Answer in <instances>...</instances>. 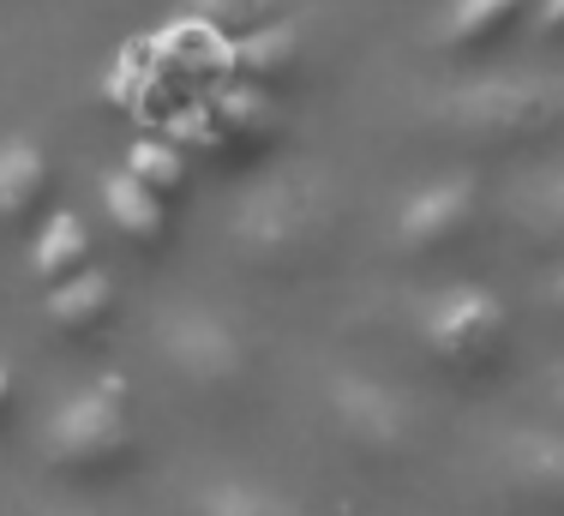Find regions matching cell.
I'll return each mask as SVG.
<instances>
[{"instance_id":"e0dca14e","label":"cell","mask_w":564,"mask_h":516,"mask_svg":"<svg viewBox=\"0 0 564 516\" xmlns=\"http://www.w3.org/2000/svg\"><path fill=\"white\" fill-rule=\"evenodd\" d=\"M127 174L144 186L151 198H163V205L174 211L186 193H193V157L181 151L174 139H144L127 151Z\"/></svg>"},{"instance_id":"8fae6325","label":"cell","mask_w":564,"mask_h":516,"mask_svg":"<svg viewBox=\"0 0 564 516\" xmlns=\"http://www.w3.org/2000/svg\"><path fill=\"white\" fill-rule=\"evenodd\" d=\"M301 66H306V49L289 24H271V31L247 36V43L223 49V73L235 90H259V97H282L289 85H301Z\"/></svg>"},{"instance_id":"8992f818","label":"cell","mask_w":564,"mask_h":516,"mask_svg":"<svg viewBox=\"0 0 564 516\" xmlns=\"http://www.w3.org/2000/svg\"><path fill=\"white\" fill-rule=\"evenodd\" d=\"M156 355H163L169 378L198 397H240L252 378V343L240 324H228L210 307H181L156 331Z\"/></svg>"},{"instance_id":"2e32d148","label":"cell","mask_w":564,"mask_h":516,"mask_svg":"<svg viewBox=\"0 0 564 516\" xmlns=\"http://www.w3.org/2000/svg\"><path fill=\"white\" fill-rule=\"evenodd\" d=\"M90 228L78 223L73 211H55L43 228H36V240H31V277L43 282V289H61V282H73V277H85L90 270Z\"/></svg>"},{"instance_id":"9c48e42d","label":"cell","mask_w":564,"mask_h":516,"mask_svg":"<svg viewBox=\"0 0 564 516\" xmlns=\"http://www.w3.org/2000/svg\"><path fill=\"white\" fill-rule=\"evenodd\" d=\"M499 498L529 516H564V432H517L499 444Z\"/></svg>"},{"instance_id":"30bf717a","label":"cell","mask_w":564,"mask_h":516,"mask_svg":"<svg viewBox=\"0 0 564 516\" xmlns=\"http://www.w3.org/2000/svg\"><path fill=\"white\" fill-rule=\"evenodd\" d=\"M522 19H529V0H451V12L433 31V49L445 61H487L522 31Z\"/></svg>"},{"instance_id":"44dd1931","label":"cell","mask_w":564,"mask_h":516,"mask_svg":"<svg viewBox=\"0 0 564 516\" xmlns=\"http://www.w3.org/2000/svg\"><path fill=\"white\" fill-rule=\"evenodd\" d=\"M7 409H12V373L0 366V420H7Z\"/></svg>"},{"instance_id":"ffe728a7","label":"cell","mask_w":564,"mask_h":516,"mask_svg":"<svg viewBox=\"0 0 564 516\" xmlns=\"http://www.w3.org/2000/svg\"><path fill=\"white\" fill-rule=\"evenodd\" d=\"M541 36L546 43H564V0H546L541 7Z\"/></svg>"},{"instance_id":"603a6c76","label":"cell","mask_w":564,"mask_h":516,"mask_svg":"<svg viewBox=\"0 0 564 516\" xmlns=\"http://www.w3.org/2000/svg\"><path fill=\"white\" fill-rule=\"evenodd\" d=\"M558 420H564V390H558Z\"/></svg>"},{"instance_id":"5b68a950","label":"cell","mask_w":564,"mask_h":516,"mask_svg":"<svg viewBox=\"0 0 564 516\" xmlns=\"http://www.w3.org/2000/svg\"><path fill=\"white\" fill-rule=\"evenodd\" d=\"M421 348L451 378H487L510 355V312L487 289H445L421 312Z\"/></svg>"},{"instance_id":"ba28073f","label":"cell","mask_w":564,"mask_h":516,"mask_svg":"<svg viewBox=\"0 0 564 516\" xmlns=\"http://www.w3.org/2000/svg\"><path fill=\"white\" fill-rule=\"evenodd\" d=\"M330 427H337V439L360 463H402L414 451V439H421L414 402L367 373L330 378Z\"/></svg>"},{"instance_id":"5bb4252c","label":"cell","mask_w":564,"mask_h":516,"mask_svg":"<svg viewBox=\"0 0 564 516\" xmlns=\"http://www.w3.org/2000/svg\"><path fill=\"white\" fill-rule=\"evenodd\" d=\"M43 312H48V324H55V336H66V343H97L115 324V282L102 277V270H85V277L48 289Z\"/></svg>"},{"instance_id":"4fadbf2b","label":"cell","mask_w":564,"mask_h":516,"mask_svg":"<svg viewBox=\"0 0 564 516\" xmlns=\"http://www.w3.org/2000/svg\"><path fill=\"white\" fill-rule=\"evenodd\" d=\"M102 211H109L115 235L127 240V247H139V258H163L174 247V211L163 205V198L144 193L127 169L102 181Z\"/></svg>"},{"instance_id":"3957f363","label":"cell","mask_w":564,"mask_h":516,"mask_svg":"<svg viewBox=\"0 0 564 516\" xmlns=\"http://www.w3.org/2000/svg\"><path fill=\"white\" fill-rule=\"evenodd\" d=\"M48 469L66 481H109L139 456V420H132V390L127 378H97L73 390L43 432Z\"/></svg>"},{"instance_id":"ac0fdd59","label":"cell","mask_w":564,"mask_h":516,"mask_svg":"<svg viewBox=\"0 0 564 516\" xmlns=\"http://www.w3.org/2000/svg\"><path fill=\"white\" fill-rule=\"evenodd\" d=\"M282 19L276 0H193V24L205 36H217L223 49L247 43V36L271 31V24Z\"/></svg>"},{"instance_id":"52a82bcc","label":"cell","mask_w":564,"mask_h":516,"mask_svg":"<svg viewBox=\"0 0 564 516\" xmlns=\"http://www.w3.org/2000/svg\"><path fill=\"white\" fill-rule=\"evenodd\" d=\"M480 181L475 174H445V181L421 186L409 205L397 211V258L414 270H438L456 265L480 235Z\"/></svg>"},{"instance_id":"277c9868","label":"cell","mask_w":564,"mask_h":516,"mask_svg":"<svg viewBox=\"0 0 564 516\" xmlns=\"http://www.w3.org/2000/svg\"><path fill=\"white\" fill-rule=\"evenodd\" d=\"M276 139H282V115H276L271 97H259V90L228 85L223 97H198L186 115H174V144L217 174L259 169V162L276 151Z\"/></svg>"},{"instance_id":"cb8c5ba5","label":"cell","mask_w":564,"mask_h":516,"mask_svg":"<svg viewBox=\"0 0 564 516\" xmlns=\"http://www.w3.org/2000/svg\"><path fill=\"white\" fill-rule=\"evenodd\" d=\"M73 516H85V510H73Z\"/></svg>"},{"instance_id":"6da1fadb","label":"cell","mask_w":564,"mask_h":516,"mask_svg":"<svg viewBox=\"0 0 564 516\" xmlns=\"http://www.w3.org/2000/svg\"><path fill=\"white\" fill-rule=\"evenodd\" d=\"M343 240V193L318 174H271L228 216V247L252 277H313Z\"/></svg>"},{"instance_id":"7402d4cb","label":"cell","mask_w":564,"mask_h":516,"mask_svg":"<svg viewBox=\"0 0 564 516\" xmlns=\"http://www.w3.org/2000/svg\"><path fill=\"white\" fill-rule=\"evenodd\" d=\"M553 307H558V319H564V270L553 277Z\"/></svg>"},{"instance_id":"d6986e66","label":"cell","mask_w":564,"mask_h":516,"mask_svg":"<svg viewBox=\"0 0 564 516\" xmlns=\"http://www.w3.org/2000/svg\"><path fill=\"white\" fill-rule=\"evenodd\" d=\"M193 516H301V505H294V498H282V493H264V486L228 481V486L198 493Z\"/></svg>"},{"instance_id":"7c38bea8","label":"cell","mask_w":564,"mask_h":516,"mask_svg":"<svg viewBox=\"0 0 564 516\" xmlns=\"http://www.w3.org/2000/svg\"><path fill=\"white\" fill-rule=\"evenodd\" d=\"M55 205V157L31 139L0 144V223L7 228H43Z\"/></svg>"},{"instance_id":"9a60e30c","label":"cell","mask_w":564,"mask_h":516,"mask_svg":"<svg viewBox=\"0 0 564 516\" xmlns=\"http://www.w3.org/2000/svg\"><path fill=\"white\" fill-rule=\"evenodd\" d=\"M510 235L534 258H564V169L534 174L510 205Z\"/></svg>"},{"instance_id":"7a4b0ae2","label":"cell","mask_w":564,"mask_h":516,"mask_svg":"<svg viewBox=\"0 0 564 516\" xmlns=\"http://www.w3.org/2000/svg\"><path fill=\"white\" fill-rule=\"evenodd\" d=\"M426 139L463 162L541 157L564 139V90L546 78H487L426 108Z\"/></svg>"}]
</instances>
